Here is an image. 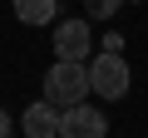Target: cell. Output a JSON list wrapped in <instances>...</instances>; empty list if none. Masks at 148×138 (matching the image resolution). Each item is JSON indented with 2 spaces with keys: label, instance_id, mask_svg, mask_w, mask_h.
<instances>
[{
  "label": "cell",
  "instance_id": "1",
  "mask_svg": "<svg viewBox=\"0 0 148 138\" xmlns=\"http://www.w3.org/2000/svg\"><path fill=\"white\" fill-rule=\"evenodd\" d=\"M89 59H54L49 74H45V99L69 109V104H84L89 99Z\"/></svg>",
  "mask_w": 148,
  "mask_h": 138
},
{
  "label": "cell",
  "instance_id": "2",
  "mask_svg": "<svg viewBox=\"0 0 148 138\" xmlns=\"http://www.w3.org/2000/svg\"><path fill=\"white\" fill-rule=\"evenodd\" d=\"M89 84H94V94H99V99H123V94H128V84H133L128 59H123L119 49H99V54L89 59Z\"/></svg>",
  "mask_w": 148,
  "mask_h": 138
},
{
  "label": "cell",
  "instance_id": "3",
  "mask_svg": "<svg viewBox=\"0 0 148 138\" xmlns=\"http://www.w3.org/2000/svg\"><path fill=\"white\" fill-rule=\"evenodd\" d=\"M104 133H109V118L99 109H89V99L84 104H69L59 113V138H104Z\"/></svg>",
  "mask_w": 148,
  "mask_h": 138
},
{
  "label": "cell",
  "instance_id": "4",
  "mask_svg": "<svg viewBox=\"0 0 148 138\" xmlns=\"http://www.w3.org/2000/svg\"><path fill=\"white\" fill-rule=\"evenodd\" d=\"M89 20H59L54 30V54L59 59H89Z\"/></svg>",
  "mask_w": 148,
  "mask_h": 138
},
{
  "label": "cell",
  "instance_id": "5",
  "mask_svg": "<svg viewBox=\"0 0 148 138\" xmlns=\"http://www.w3.org/2000/svg\"><path fill=\"white\" fill-rule=\"evenodd\" d=\"M59 104H49V99H40V104H30L25 113H20V128H25V138H59Z\"/></svg>",
  "mask_w": 148,
  "mask_h": 138
},
{
  "label": "cell",
  "instance_id": "6",
  "mask_svg": "<svg viewBox=\"0 0 148 138\" xmlns=\"http://www.w3.org/2000/svg\"><path fill=\"white\" fill-rule=\"evenodd\" d=\"M54 10H59V0H15L20 25H49V20H54Z\"/></svg>",
  "mask_w": 148,
  "mask_h": 138
},
{
  "label": "cell",
  "instance_id": "7",
  "mask_svg": "<svg viewBox=\"0 0 148 138\" xmlns=\"http://www.w3.org/2000/svg\"><path fill=\"white\" fill-rule=\"evenodd\" d=\"M84 5H89V20H109L123 0H84Z\"/></svg>",
  "mask_w": 148,
  "mask_h": 138
},
{
  "label": "cell",
  "instance_id": "8",
  "mask_svg": "<svg viewBox=\"0 0 148 138\" xmlns=\"http://www.w3.org/2000/svg\"><path fill=\"white\" fill-rule=\"evenodd\" d=\"M0 138H10V113L0 109Z\"/></svg>",
  "mask_w": 148,
  "mask_h": 138
}]
</instances>
